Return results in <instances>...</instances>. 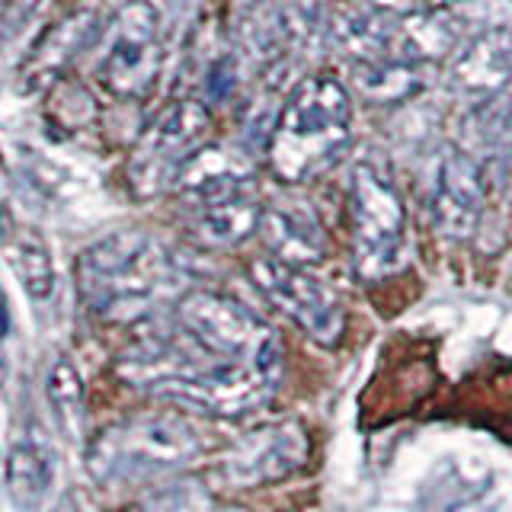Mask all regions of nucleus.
Masks as SVG:
<instances>
[{"label":"nucleus","mask_w":512,"mask_h":512,"mask_svg":"<svg viewBox=\"0 0 512 512\" xmlns=\"http://www.w3.org/2000/svg\"><path fill=\"white\" fill-rule=\"evenodd\" d=\"M279 378L266 368L247 359H215L196 375L176 378L154 388L151 394L167 397L189 410L208 416H244L266 404V397L276 391Z\"/></svg>","instance_id":"obj_9"},{"label":"nucleus","mask_w":512,"mask_h":512,"mask_svg":"<svg viewBox=\"0 0 512 512\" xmlns=\"http://www.w3.org/2000/svg\"><path fill=\"white\" fill-rule=\"evenodd\" d=\"M103 20L96 10H74L45 32L29 55V77L48 80L58 77L74 58H80L87 48L103 36Z\"/></svg>","instance_id":"obj_15"},{"label":"nucleus","mask_w":512,"mask_h":512,"mask_svg":"<svg viewBox=\"0 0 512 512\" xmlns=\"http://www.w3.org/2000/svg\"><path fill=\"white\" fill-rule=\"evenodd\" d=\"M0 250H4L10 269L32 298L42 301L55 292V260L36 228L4 212L0 215Z\"/></svg>","instance_id":"obj_16"},{"label":"nucleus","mask_w":512,"mask_h":512,"mask_svg":"<svg viewBox=\"0 0 512 512\" xmlns=\"http://www.w3.org/2000/svg\"><path fill=\"white\" fill-rule=\"evenodd\" d=\"M375 4H378L381 10H388V13L404 16V13L426 10V7H429V0H375Z\"/></svg>","instance_id":"obj_23"},{"label":"nucleus","mask_w":512,"mask_h":512,"mask_svg":"<svg viewBox=\"0 0 512 512\" xmlns=\"http://www.w3.org/2000/svg\"><path fill=\"white\" fill-rule=\"evenodd\" d=\"M234 84H237L234 64H231L228 58L215 61V64H212V71H208V84H205L208 100H224V96H228V93L234 90Z\"/></svg>","instance_id":"obj_22"},{"label":"nucleus","mask_w":512,"mask_h":512,"mask_svg":"<svg viewBox=\"0 0 512 512\" xmlns=\"http://www.w3.org/2000/svg\"><path fill=\"white\" fill-rule=\"evenodd\" d=\"M10 4H13V0H0V16H4V13L10 10Z\"/></svg>","instance_id":"obj_26"},{"label":"nucleus","mask_w":512,"mask_h":512,"mask_svg":"<svg viewBox=\"0 0 512 512\" xmlns=\"http://www.w3.org/2000/svg\"><path fill=\"white\" fill-rule=\"evenodd\" d=\"M250 183H253V164L247 160V154L228 148V144L208 141L186 160L183 170L176 173L173 189L180 192V196L199 202L202 208V205L244 196V189Z\"/></svg>","instance_id":"obj_13"},{"label":"nucleus","mask_w":512,"mask_h":512,"mask_svg":"<svg viewBox=\"0 0 512 512\" xmlns=\"http://www.w3.org/2000/svg\"><path fill=\"white\" fill-rule=\"evenodd\" d=\"M352 256L362 279H381L404 263L407 208L378 160H362L352 173Z\"/></svg>","instance_id":"obj_4"},{"label":"nucleus","mask_w":512,"mask_h":512,"mask_svg":"<svg viewBox=\"0 0 512 512\" xmlns=\"http://www.w3.org/2000/svg\"><path fill=\"white\" fill-rule=\"evenodd\" d=\"M260 221H263V208L250 196H237L215 205H202L196 218L189 221V234L202 247L228 250L244 244L250 234L260 231Z\"/></svg>","instance_id":"obj_17"},{"label":"nucleus","mask_w":512,"mask_h":512,"mask_svg":"<svg viewBox=\"0 0 512 512\" xmlns=\"http://www.w3.org/2000/svg\"><path fill=\"white\" fill-rule=\"evenodd\" d=\"M7 333V304H4V295H0V336Z\"/></svg>","instance_id":"obj_24"},{"label":"nucleus","mask_w":512,"mask_h":512,"mask_svg":"<svg viewBox=\"0 0 512 512\" xmlns=\"http://www.w3.org/2000/svg\"><path fill=\"white\" fill-rule=\"evenodd\" d=\"M352 141V103L336 77L314 74L288 93L266 144L282 183H308L327 173Z\"/></svg>","instance_id":"obj_1"},{"label":"nucleus","mask_w":512,"mask_h":512,"mask_svg":"<svg viewBox=\"0 0 512 512\" xmlns=\"http://www.w3.org/2000/svg\"><path fill=\"white\" fill-rule=\"evenodd\" d=\"M487 205V176L480 160L468 151H452L439 167L436 196H432V221L436 231L452 240L474 237Z\"/></svg>","instance_id":"obj_11"},{"label":"nucleus","mask_w":512,"mask_h":512,"mask_svg":"<svg viewBox=\"0 0 512 512\" xmlns=\"http://www.w3.org/2000/svg\"><path fill=\"white\" fill-rule=\"evenodd\" d=\"M48 394H52L55 407L64 413H77L80 404H84V384H80L77 368L68 359H58L52 375H48Z\"/></svg>","instance_id":"obj_21"},{"label":"nucleus","mask_w":512,"mask_h":512,"mask_svg":"<svg viewBox=\"0 0 512 512\" xmlns=\"http://www.w3.org/2000/svg\"><path fill=\"white\" fill-rule=\"evenodd\" d=\"M308 455V432L298 423H272L237 439L221 461V474L231 487H266L301 471Z\"/></svg>","instance_id":"obj_10"},{"label":"nucleus","mask_w":512,"mask_h":512,"mask_svg":"<svg viewBox=\"0 0 512 512\" xmlns=\"http://www.w3.org/2000/svg\"><path fill=\"white\" fill-rule=\"evenodd\" d=\"M260 234L269 256L308 269L317 266L330 250V240L320 218L304 205H272L263 208V221H260Z\"/></svg>","instance_id":"obj_14"},{"label":"nucleus","mask_w":512,"mask_h":512,"mask_svg":"<svg viewBox=\"0 0 512 512\" xmlns=\"http://www.w3.org/2000/svg\"><path fill=\"white\" fill-rule=\"evenodd\" d=\"M176 285H180V269L144 231L109 234L77 260V292L100 317H141Z\"/></svg>","instance_id":"obj_2"},{"label":"nucleus","mask_w":512,"mask_h":512,"mask_svg":"<svg viewBox=\"0 0 512 512\" xmlns=\"http://www.w3.org/2000/svg\"><path fill=\"white\" fill-rule=\"evenodd\" d=\"M52 474H55V461L45 445L23 439L10 448L7 490L20 509H36L42 503V496L52 487Z\"/></svg>","instance_id":"obj_18"},{"label":"nucleus","mask_w":512,"mask_h":512,"mask_svg":"<svg viewBox=\"0 0 512 512\" xmlns=\"http://www.w3.org/2000/svg\"><path fill=\"white\" fill-rule=\"evenodd\" d=\"M176 324L192 343H199L218 359H247L266 368L269 375H282L279 336L247 304L196 288L176 301Z\"/></svg>","instance_id":"obj_5"},{"label":"nucleus","mask_w":512,"mask_h":512,"mask_svg":"<svg viewBox=\"0 0 512 512\" xmlns=\"http://www.w3.org/2000/svg\"><path fill=\"white\" fill-rule=\"evenodd\" d=\"M141 512H221L212 490L196 477H170L144 493Z\"/></svg>","instance_id":"obj_20"},{"label":"nucleus","mask_w":512,"mask_h":512,"mask_svg":"<svg viewBox=\"0 0 512 512\" xmlns=\"http://www.w3.org/2000/svg\"><path fill=\"white\" fill-rule=\"evenodd\" d=\"M253 285L266 295L269 304L292 317L295 324L320 346H336L346 330V311L340 295L330 285L314 279L311 272L288 266L276 256H260L250 263Z\"/></svg>","instance_id":"obj_8"},{"label":"nucleus","mask_w":512,"mask_h":512,"mask_svg":"<svg viewBox=\"0 0 512 512\" xmlns=\"http://www.w3.org/2000/svg\"><path fill=\"white\" fill-rule=\"evenodd\" d=\"M202 452V436L167 413L135 416L103 429L87 448V468L100 484H141L180 471Z\"/></svg>","instance_id":"obj_3"},{"label":"nucleus","mask_w":512,"mask_h":512,"mask_svg":"<svg viewBox=\"0 0 512 512\" xmlns=\"http://www.w3.org/2000/svg\"><path fill=\"white\" fill-rule=\"evenodd\" d=\"M103 58L96 77L122 100L148 96L160 77L164 45H160V20L148 0H128L103 29Z\"/></svg>","instance_id":"obj_6"},{"label":"nucleus","mask_w":512,"mask_h":512,"mask_svg":"<svg viewBox=\"0 0 512 512\" xmlns=\"http://www.w3.org/2000/svg\"><path fill=\"white\" fill-rule=\"evenodd\" d=\"M212 135V112L199 100H173L144 128L132 160H128V180L138 196L173 186L176 173Z\"/></svg>","instance_id":"obj_7"},{"label":"nucleus","mask_w":512,"mask_h":512,"mask_svg":"<svg viewBox=\"0 0 512 512\" xmlns=\"http://www.w3.org/2000/svg\"><path fill=\"white\" fill-rule=\"evenodd\" d=\"M352 80H356L359 93L372 103H400L413 96L423 84L420 64L410 61H368V64H352Z\"/></svg>","instance_id":"obj_19"},{"label":"nucleus","mask_w":512,"mask_h":512,"mask_svg":"<svg viewBox=\"0 0 512 512\" xmlns=\"http://www.w3.org/2000/svg\"><path fill=\"white\" fill-rule=\"evenodd\" d=\"M512 80V29L490 26L474 32L471 39L458 45V52L448 61V84L461 96L487 100L503 93Z\"/></svg>","instance_id":"obj_12"},{"label":"nucleus","mask_w":512,"mask_h":512,"mask_svg":"<svg viewBox=\"0 0 512 512\" xmlns=\"http://www.w3.org/2000/svg\"><path fill=\"white\" fill-rule=\"evenodd\" d=\"M461 0H429V7H455Z\"/></svg>","instance_id":"obj_25"}]
</instances>
